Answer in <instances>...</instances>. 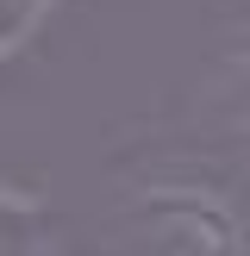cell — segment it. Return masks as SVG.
<instances>
[{
  "instance_id": "7a4b0ae2",
  "label": "cell",
  "mask_w": 250,
  "mask_h": 256,
  "mask_svg": "<svg viewBox=\"0 0 250 256\" xmlns=\"http://www.w3.org/2000/svg\"><path fill=\"white\" fill-rule=\"evenodd\" d=\"M212 94H219V112L250 138V32L219 56V82H212Z\"/></svg>"
},
{
  "instance_id": "6da1fadb",
  "label": "cell",
  "mask_w": 250,
  "mask_h": 256,
  "mask_svg": "<svg viewBox=\"0 0 250 256\" xmlns=\"http://www.w3.org/2000/svg\"><path fill=\"white\" fill-rule=\"evenodd\" d=\"M144 225L156 238V256H232L238 244L232 212L206 194H156Z\"/></svg>"
}]
</instances>
